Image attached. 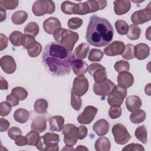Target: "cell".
Segmentation results:
<instances>
[{"label":"cell","instance_id":"obj_59","mask_svg":"<svg viewBox=\"0 0 151 151\" xmlns=\"http://www.w3.org/2000/svg\"><path fill=\"white\" fill-rule=\"evenodd\" d=\"M0 13H1V22H2L6 19V11L2 8L0 7Z\"/></svg>","mask_w":151,"mask_h":151},{"label":"cell","instance_id":"obj_60","mask_svg":"<svg viewBox=\"0 0 151 151\" xmlns=\"http://www.w3.org/2000/svg\"><path fill=\"white\" fill-rule=\"evenodd\" d=\"M76 150H88V148L83 145H78L75 149Z\"/></svg>","mask_w":151,"mask_h":151},{"label":"cell","instance_id":"obj_12","mask_svg":"<svg viewBox=\"0 0 151 151\" xmlns=\"http://www.w3.org/2000/svg\"><path fill=\"white\" fill-rule=\"evenodd\" d=\"M150 3L147 7L133 12L131 15V21L135 25L143 24L151 19Z\"/></svg>","mask_w":151,"mask_h":151},{"label":"cell","instance_id":"obj_16","mask_svg":"<svg viewBox=\"0 0 151 151\" xmlns=\"http://www.w3.org/2000/svg\"><path fill=\"white\" fill-rule=\"evenodd\" d=\"M60 28H61V22L55 17H50L43 22V28L48 34H53Z\"/></svg>","mask_w":151,"mask_h":151},{"label":"cell","instance_id":"obj_55","mask_svg":"<svg viewBox=\"0 0 151 151\" xmlns=\"http://www.w3.org/2000/svg\"><path fill=\"white\" fill-rule=\"evenodd\" d=\"M15 143L19 146H23L28 145V140L26 136H19L15 140Z\"/></svg>","mask_w":151,"mask_h":151},{"label":"cell","instance_id":"obj_27","mask_svg":"<svg viewBox=\"0 0 151 151\" xmlns=\"http://www.w3.org/2000/svg\"><path fill=\"white\" fill-rule=\"evenodd\" d=\"M86 2L88 5L90 13L103 9L106 7L107 4V2L106 1L90 0L86 1Z\"/></svg>","mask_w":151,"mask_h":151},{"label":"cell","instance_id":"obj_13","mask_svg":"<svg viewBox=\"0 0 151 151\" xmlns=\"http://www.w3.org/2000/svg\"><path fill=\"white\" fill-rule=\"evenodd\" d=\"M97 113V109L93 106H87L85 107L83 111L78 115L77 121L80 124H88L94 119Z\"/></svg>","mask_w":151,"mask_h":151},{"label":"cell","instance_id":"obj_54","mask_svg":"<svg viewBox=\"0 0 151 151\" xmlns=\"http://www.w3.org/2000/svg\"><path fill=\"white\" fill-rule=\"evenodd\" d=\"M6 101L12 107L16 106L19 104V100L15 97L14 95H12L11 93L8 94L6 96Z\"/></svg>","mask_w":151,"mask_h":151},{"label":"cell","instance_id":"obj_48","mask_svg":"<svg viewBox=\"0 0 151 151\" xmlns=\"http://www.w3.org/2000/svg\"><path fill=\"white\" fill-rule=\"evenodd\" d=\"M11 106L7 101H2L0 103V115L4 117L9 114L11 111Z\"/></svg>","mask_w":151,"mask_h":151},{"label":"cell","instance_id":"obj_9","mask_svg":"<svg viewBox=\"0 0 151 151\" xmlns=\"http://www.w3.org/2000/svg\"><path fill=\"white\" fill-rule=\"evenodd\" d=\"M88 73L93 76L96 83H100L107 79L106 68L99 63H92L88 66Z\"/></svg>","mask_w":151,"mask_h":151},{"label":"cell","instance_id":"obj_14","mask_svg":"<svg viewBox=\"0 0 151 151\" xmlns=\"http://www.w3.org/2000/svg\"><path fill=\"white\" fill-rule=\"evenodd\" d=\"M125 48L124 43L121 41H114L104 49V53L108 56L122 54Z\"/></svg>","mask_w":151,"mask_h":151},{"label":"cell","instance_id":"obj_7","mask_svg":"<svg viewBox=\"0 0 151 151\" xmlns=\"http://www.w3.org/2000/svg\"><path fill=\"white\" fill-rule=\"evenodd\" d=\"M115 142L119 145H124L127 143L131 138V136L128 132L125 126L121 123L114 124L111 129Z\"/></svg>","mask_w":151,"mask_h":151},{"label":"cell","instance_id":"obj_42","mask_svg":"<svg viewBox=\"0 0 151 151\" xmlns=\"http://www.w3.org/2000/svg\"><path fill=\"white\" fill-rule=\"evenodd\" d=\"M103 57V52L99 49L93 48L90 50L88 59L90 61H100Z\"/></svg>","mask_w":151,"mask_h":151},{"label":"cell","instance_id":"obj_41","mask_svg":"<svg viewBox=\"0 0 151 151\" xmlns=\"http://www.w3.org/2000/svg\"><path fill=\"white\" fill-rule=\"evenodd\" d=\"M115 28L117 32L120 35L127 34L129 29V26L127 22L124 20H117L115 22Z\"/></svg>","mask_w":151,"mask_h":151},{"label":"cell","instance_id":"obj_51","mask_svg":"<svg viewBox=\"0 0 151 151\" xmlns=\"http://www.w3.org/2000/svg\"><path fill=\"white\" fill-rule=\"evenodd\" d=\"M36 41L34 37L32 36H31L29 35H26L25 34L24 35V38H23V41H22V45L23 46L24 48L27 50L28 48L34 42Z\"/></svg>","mask_w":151,"mask_h":151},{"label":"cell","instance_id":"obj_5","mask_svg":"<svg viewBox=\"0 0 151 151\" xmlns=\"http://www.w3.org/2000/svg\"><path fill=\"white\" fill-rule=\"evenodd\" d=\"M55 9V4L50 0L36 1L32 6L33 14L37 17L42 16L46 14H51L54 12Z\"/></svg>","mask_w":151,"mask_h":151},{"label":"cell","instance_id":"obj_26","mask_svg":"<svg viewBox=\"0 0 151 151\" xmlns=\"http://www.w3.org/2000/svg\"><path fill=\"white\" fill-rule=\"evenodd\" d=\"M94 147L97 151H109L111 148V143L107 137H100L96 141Z\"/></svg>","mask_w":151,"mask_h":151},{"label":"cell","instance_id":"obj_1","mask_svg":"<svg viewBox=\"0 0 151 151\" xmlns=\"http://www.w3.org/2000/svg\"><path fill=\"white\" fill-rule=\"evenodd\" d=\"M75 57L71 52L55 42L47 44L43 51L42 62L52 74L64 76L70 71Z\"/></svg>","mask_w":151,"mask_h":151},{"label":"cell","instance_id":"obj_19","mask_svg":"<svg viewBox=\"0 0 151 151\" xmlns=\"http://www.w3.org/2000/svg\"><path fill=\"white\" fill-rule=\"evenodd\" d=\"M109 127V123L106 120L102 119L96 122L93 126V129L98 136H102L107 133Z\"/></svg>","mask_w":151,"mask_h":151},{"label":"cell","instance_id":"obj_21","mask_svg":"<svg viewBox=\"0 0 151 151\" xmlns=\"http://www.w3.org/2000/svg\"><path fill=\"white\" fill-rule=\"evenodd\" d=\"M127 109L133 112L136 110H138L142 106V100L139 96H130L127 97L125 101Z\"/></svg>","mask_w":151,"mask_h":151},{"label":"cell","instance_id":"obj_24","mask_svg":"<svg viewBox=\"0 0 151 151\" xmlns=\"http://www.w3.org/2000/svg\"><path fill=\"white\" fill-rule=\"evenodd\" d=\"M13 117L16 122L19 123H25L29 120L30 113L26 109L19 108L15 111Z\"/></svg>","mask_w":151,"mask_h":151},{"label":"cell","instance_id":"obj_28","mask_svg":"<svg viewBox=\"0 0 151 151\" xmlns=\"http://www.w3.org/2000/svg\"><path fill=\"white\" fill-rule=\"evenodd\" d=\"M28 18V14L25 11H17L11 17L12 22L16 25H21L26 21Z\"/></svg>","mask_w":151,"mask_h":151},{"label":"cell","instance_id":"obj_8","mask_svg":"<svg viewBox=\"0 0 151 151\" xmlns=\"http://www.w3.org/2000/svg\"><path fill=\"white\" fill-rule=\"evenodd\" d=\"M78 127L73 124H66L63 128L64 142L66 146L73 147L77 142Z\"/></svg>","mask_w":151,"mask_h":151},{"label":"cell","instance_id":"obj_6","mask_svg":"<svg viewBox=\"0 0 151 151\" xmlns=\"http://www.w3.org/2000/svg\"><path fill=\"white\" fill-rule=\"evenodd\" d=\"M127 96V90L119 85L115 86L108 95L107 102L111 106H120Z\"/></svg>","mask_w":151,"mask_h":151},{"label":"cell","instance_id":"obj_56","mask_svg":"<svg viewBox=\"0 0 151 151\" xmlns=\"http://www.w3.org/2000/svg\"><path fill=\"white\" fill-rule=\"evenodd\" d=\"M10 125L9 122L5 119L1 118L0 119V132H3L6 131Z\"/></svg>","mask_w":151,"mask_h":151},{"label":"cell","instance_id":"obj_23","mask_svg":"<svg viewBox=\"0 0 151 151\" xmlns=\"http://www.w3.org/2000/svg\"><path fill=\"white\" fill-rule=\"evenodd\" d=\"M72 67L74 73L78 76H81L85 74L88 71V65L84 61L76 59L74 61Z\"/></svg>","mask_w":151,"mask_h":151},{"label":"cell","instance_id":"obj_32","mask_svg":"<svg viewBox=\"0 0 151 151\" xmlns=\"http://www.w3.org/2000/svg\"><path fill=\"white\" fill-rule=\"evenodd\" d=\"M135 136L137 140L143 144H146L147 142V133L146 128L145 126H140L137 127L134 132Z\"/></svg>","mask_w":151,"mask_h":151},{"label":"cell","instance_id":"obj_46","mask_svg":"<svg viewBox=\"0 0 151 151\" xmlns=\"http://www.w3.org/2000/svg\"><path fill=\"white\" fill-rule=\"evenodd\" d=\"M82 101L80 97L76 96L73 91H71V105L76 111L80 110L81 107Z\"/></svg>","mask_w":151,"mask_h":151},{"label":"cell","instance_id":"obj_3","mask_svg":"<svg viewBox=\"0 0 151 151\" xmlns=\"http://www.w3.org/2000/svg\"><path fill=\"white\" fill-rule=\"evenodd\" d=\"M53 37L56 42L71 52L74 46L78 41L79 35L77 32L60 28L53 34Z\"/></svg>","mask_w":151,"mask_h":151},{"label":"cell","instance_id":"obj_52","mask_svg":"<svg viewBox=\"0 0 151 151\" xmlns=\"http://www.w3.org/2000/svg\"><path fill=\"white\" fill-rule=\"evenodd\" d=\"M122 150H130V151H140V150H145V148L143 147V146L140 145V144H138V143H130L128 145H127L126 146H125Z\"/></svg>","mask_w":151,"mask_h":151},{"label":"cell","instance_id":"obj_43","mask_svg":"<svg viewBox=\"0 0 151 151\" xmlns=\"http://www.w3.org/2000/svg\"><path fill=\"white\" fill-rule=\"evenodd\" d=\"M18 2L19 1L18 0H1L0 7L5 10H12L17 7Z\"/></svg>","mask_w":151,"mask_h":151},{"label":"cell","instance_id":"obj_37","mask_svg":"<svg viewBox=\"0 0 151 151\" xmlns=\"http://www.w3.org/2000/svg\"><path fill=\"white\" fill-rule=\"evenodd\" d=\"M42 51V46L41 44L37 41H35L31 44L27 49L28 54L29 57L34 58L38 56Z\"/></svg>","mask_w":151,"mask_h":151},{"label":"cell","instance_id":"obj_61","mask_svg":"<svg viewBox=\"0 0 151 151\" xmlns=\"http://www.w3.org/2000/svg\"><path fill=\"white\" fill-rule=\"evenodd\" d=\"M150 27H149L147 31H146V37L147 38V40H150Z\"/></svg>","mask_w":151,"mask_h":151},{"label":"cell","instance_id":"obj_22","mask_svg":"<svg viewBox=\"0 0 151 151\" xmlns=\"http://www.w3.org/2000/svg\"><path fill=\"white\" fill-rule=\"evenodd\" d=\"M64 123V118L61 116H54L50 117L49 124L52 132H60L63 130Z\"/></svg>","mask_w":151,"mask_h":151},{"label":"cell","instance_id":"obj_20","mask_svg":"<svg viewBox=\"0 0 151 151\" xmlns=\"http://www.w3.org/2000/svg\"><path fill=\"white\" fill-rule=\"evenodd\" d=\"M150 54L149 47L145 43H139L134 46V57L139 60L146 58Z\"/></svg>","mask_w":151,"mask_h":151},{"label":"cell","instance_id":"obj_50","mask_svg":"<svg viewBox=\"0 0 151 151\" xmlns=\"http://www.w3.org/2000/svg\"><path fill=\"white\" fill-rule=\"evenodd\" d=\"M8 135L11 139L15 140L19 136L22 135V131L17 127H11L8 131Z\"/></svg>","mask_w":151,"mask_h":151},{"label":"cell","instance_id":"obj_38","mask_svg":"<svg viewBox=\"0 0 151 151\" xmlns=\"http://www.w3.org/2000/svg\"><path fill=\"white\" fill-rule=\"evenodd\" d=\"M26 137L28 140V145L35 146L39 142L41 137L39 132L34 130H31L29 132H28L27 134Z\"/></svg>","mask_w":151,"mask_h":151},{"label":"cell","instance_id":"obj_11","mask_svg":"<svg viewBox=\"0 0 151 151\" xmlns=\"http://www.w3.org/2000/svg\"><path fill=\"white\" fill-rule=\"evenodd\" d=\"M114 86V83L107 78L100 83H95L93 85V90L95 94L104 99L110 93Z\"/></svg>","mask_w":151,"mask_h":151},{"label":"cell","instance_id":"obj_53","mask_svg":"<svg viewBox=\"0 0 151 151\" xmlns=\"http://www.w3.org/2000/svg\"><path fill=\"white\" fill-rule=\"evenodd\" d=\"M87 128L83 125L80 126L78 127V130H77V138L78 139L82 140L84 139L87 134Z\"/></svg>","mask_w":151,"mask_h":151},{"label":"cell","instance_id":"obj_58","mask_svg":"<svg viewBox=\"0 0 151 151\" xmlns=\"http://www.w3.org/2000/svg\"><path fill=\"white\" fill-rule=\"evenodd\" d=\"M8 88V83L7 81L2 77H0V89L7 90Z\"/></svg>","mask_w":151,"mask_h":151},{"label":"cell","instance_id":"obj_39","mask_svg":"<svg viewBox=\"0 0 151 151\" xmlns=\"http://www.w3.org/2000/svg\"><path fill=\"white\" fill-rule=\"evenodd\" d=\"M11 94L19 100H24L28 96L27 91L22 87H16L12 89Z\"/></svg>","mask_w":151,"mask_h":151},{"label":"cell","instance_id":"obj_10","mask_svg":"<svg viewBox=\"0 0 151 151\" xmlns=\"http://www.w3.org/2000/svg\"><path fill=\"white\" fill-rule=\"evenodd\" d=\"M89 87V83L87 78L83 76H78L74 78L71 91L77 96L81 97L85 94Z\"/></svg>","mask_w":151,"mask_h":151},{"label":"cell","instance_id":"obj_25","mask_svg":"<svg viewBox=\"0 0 151 151\" xmlns=\"http://www.w3.org/2000/svg\"><path fill=\"white\" fill-rule=\"evenodd\" d=\"M31 130L38 131L39 133L44 132L47 128V122L45 118L42 117H35L32 122Z\"/></svg>","mask_w":151,"mask_h":151},{"label":"cell","instance_id":"obj_2","mask_svg":"<svg viewBox=\"0 0 151 151\" xmlns=\"http://www.w3.org/2000/svg\"><path fill=\"white\" fill-rule=\"evenodd\" d=\"M113 35V28L107 19L96 15L90 17L86 35V40L90 45L104 47L111 41Z\"/></svg>","mask_w":151,"mask_h":151},{"label":"cell","instance_id":"obj_18","mask_svg":"<svg viewBox=\"0 0 151 151\" xmlns=\"http://www.w3.org/2000/svg\"><path fill=\"white\" fill-rule=\"evenodd\" d=\"M114 11L116 15H122L126 14L131 8L130 1L124 0H117L113 2Z\"/></svg>","mask_w":151,"mask_h":151},{"label":"cell","instance_id":"obj_31","mask_svg":"<svg viewBox=\"0 0 151 151\" xmlns=\"http://www.w3.org/2000/svg\"><path fill=\"white\" fill-rule=\"evenodd\" d=\"M24 35L22 32L18 31H13L10 35H9V40L11 42V44L16 47H18L20 45H22Z\"/></svg>","mask_w":151,"mask_h":151},{"label":"cell","instance_id":"obj_44","mask_svg":"<svg viewBox=\"0 0 151 151\" xmlns=\"http://www.w3.org/2000/svg\"><path fill=\"white\" fill-rule=\"evenodd\" d=\"M76 3L66 1H64L61 5V9L62 12L67 15H72L73 14V9Z\"/></svg>","mask_w":151,"mask_h":151},{"label":"cell","instance_id":"obj_15","mask_svg":"<svg viewBox=\"0 0 151 151\" xmlns=\"http://www.w3.org/2000/svg\"><path fill=\"white\" fill-rule=\"evenodd\" d=\"M0 65L2 70L6 74L14 73L17 68V65L14 58L8 55L2 57L0 59Z\"/></svg>","mask_w":151,"mask_h":151},{"label":"cell","instance_id":"obj_40","mask_svg":"<svg viewBox=\"0 0 151 151\" xmlns=\"http://www.w3.org/2000/svg\"><path fill=\"white\" fill-rule=\"evenodd\" d=\"M122 57L127 60H132L134 58V45L131 44H128L125 46Z\"/></svg>","mask_w":151,"mask_h":151},{"label":"cell","instance_id":"obj_30","mask_svg":"<svg viewBox=\"0 0 151 151\" xmlns=\"http://www.w3.org/2000/svg\"><path fill=\"white\" fill-rule=\"evenodd\" d=\"M146 117L144 110L138 109L133 112L130 115V120L133 124H139L145 121Z\"/></svg>","mask_w":151,"mask_h":151},{"label":"cell","instance_id":"obj_29","mask_svg":"<svg viewBox=\"0 0 151 151\" xmlns=\"http://www.w3.org/2000/svg\"><path fill=\"white\" fill-rule=\"evenodd\" d=\"M89 51V46L87 44L82 43L78 45L74 51V57L77 59H84Z\"/></svg>","mask_w":151,"mask_h":151},{"label":"cell","instance_id":"obj_17","mask_svg":"<svg viewBox=\"0 0 151 151\" xmlns=\"http://www.w3.org/2000/svg\"><path fill=\"white\" fill-rule=\"evenodd\" d=\"M118 84L125 88L131 87L134 83V77L132 74L128 71L120 73L117 76Z\"/></svg>","mask_w":151,"mask_h":151},{"label":"cell","instance_id":"obj_45","mask_svg":"<svg viewBox=\"0 0 151 151\" xmlns=\"http://www.w3.org/2000/svg\"><path fill=\"white\" fill-rule=\"evenodd\" d=\"M114 68L117 73H120L124 71H128L130 69V65L128 61L120 60L114 64Z\"/></svg>","mask_w":151,"mask_h":151},{"label":"cell","instance_id":"obj_47","mask_svg":"<svg viewBox=\"0 0 151 151\" xmlns=\"http://www.w3.org/2000/svg\"><path fill=\"white\" fill-rule=\"evenodd\" d=\"M68 27L71 29H77L83 24V20L78 17H74L68 19Z\"/></svg>","mask_w":151,"mask_h":151},{"label":"cell","instance_id":"obj_35","mask_svg":"<svg viewBox=\"0 0 151 151\" xmlns=\"http://www.w3.org/2000/svg\"><path fill=\"white\" fill-rule=\"evenodd\" d=\"M88 13H90V9L88 5L86 2L76 4L73 9V14L83 15Z\"/></svg>","mask_w":151,"mask_h":151},{"label":"cell","instance_id":"obj_49","mask_svg":"<svg viewBox=\"0 0 151 151\" xmlns=\"http://www.w3.org/2000/svg\"><path fill=\"white\" fill-rule=\"evenodd\" d=\"M109 115L112 119L119 118L122 115V109L120 106H111L109 111Z\"/></svg>","mask_w":151,"mask_h":151},{"label":"cell","instance_id":"obj_36","mask_svg":"<svg viewBox=\"0 0 151 151\" xmlns=\"http://www.w3.org/2000/svg\"><path fill=\"white\" fill-rule=\"evenodd\" d=\"M39 32V26L35 22H29L24 28V33L33 37H36Z\"/></svg>","mask_w":151,"mask_h":151},{"label":"cell","instance_id":"obj_34","mask_svg":"<svg viewBox=\"0 0 151 151\" xmlns=\"http://www.w3.org/2000/svg\"><path fill=\"white\" fill-rule=\"evenodd\" d=\"M127 38L131 40H137L140 36V28L135 24H131L129 27L128 32L126 34Z\"/></svg>","mask_w":151,"mask_h":151},{"label":"cell","instance_id":"obj_57","mask_svg":"<svg viewBox=\"0 0 151 151\" xmlns=\"http://www.w3.org/2000/svg\"><path fill=\"white\" fill-rule=\"evenodd\" d=\"M0 41H1V50L2 51L5 48H6L8 45V38L6 35L3 34L2 33H1L0 34Z\"/></svg>","mask_w":151,"mask_h":151},{"label":"cell","instance_id":"obj_4","mask_svg":"<svg viewBox=\"0 0 151 151\" xmlns=\"http://www.w3.org/2000/svg\"><path fill=\"white\" fill-rule=\"evenodd\" d=\"M59 142L60 137L58 134L48 132L41 136L40 140L35 147L40 150H58Z\"/></svg>","mask_w":151,"mask_h":151},{"label":"cell","instance_id":"obj_33","mask_svg":"<svg viewBox=\"0 0 151 151\" xmlns=\"http://www.w3.org/2000/svg\"><path fill=\"white\" fill-rule=\"evenodd\" d=\"M48 104L46 100L44 99H40L37 100L34 104V108L35 112L42 114L47 111Z\"/></svg>","mask_w":151,"mask_h":151}]
</instances>
